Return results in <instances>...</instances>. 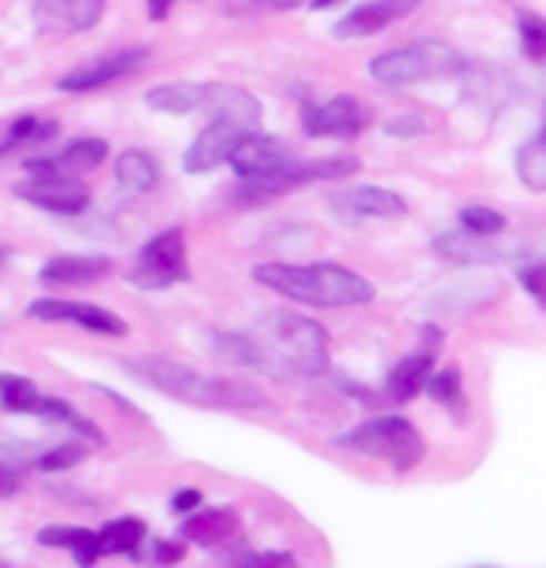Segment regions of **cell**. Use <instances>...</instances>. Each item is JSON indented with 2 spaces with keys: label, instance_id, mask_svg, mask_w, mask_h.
Wrapping results in <instances>:
<instances>
[{
  "label": "cell",
  "instance_id": "1",
  "mask_svg": "<svg viewBox=\"0 0 546 568\" xmlns=\"http://www.w3.org/2000/svg\"><path fill=\"white\" fill-rule=\"evenodd\" d=\"M220 349L275 379H316L327 372V331L291 308H267L242 335H220Z\"/></svg>",
  "mask_w": 546,
  "mask_h": 568
},
{
  "label": "cell",
  "instance_id": "2",
  "mask_svg": "<svg viewBox=\"0 0 546 568\" xmlns=\"http://www.w3.org/2000/svg\"><path fill=\"white\" fill-rule=\"evenodd\" d=\"M253 278L261 286H267V291L291 297V302L313 305V308H353V305H368L372 297H376V286H372L368 278L331 261L256 264Z\"/></svg>",
  "mask_w": 546,
  "mask_h": 568
},
{
  "label": "cell",
  "instance_id": "3",
  "mask_svg": "<svg viewBox=\"0 0 546 568\" xmlns=\"http://www.w3.org/2000/svg\"><path fill=\"white\" fill-rule=\"evenodd\" d=\"M127 372H134L138 379H145L149 387H156L160 394L198 405V409H267V394L253 383L242 379H216L198 368H186L179 361L168 357H142V361H127Z\"/></svg>",
  "mask_w": 546,
  "mask_h": 568
},
{
  "label": "cell",
  "instance_id": "4",
  "mask_svg": "<svg viewBox=\"0 0 546 568\" xmlns=\"http://www.w3.org/2000/svg\"><path fill=\"white\" fill-rule=\"evenodd\" d=\"M335 446L346 449V454L387 460V465H394V471H410L424 460V438L405 416H376V420L338 435Z\"/></svg>",
  "mask_w": 546,
  "mask_h": 568
},
{
  "label": "cell",
  "instance_id": "5",
  "mask_svg": "<svg viewBox=\"0 0 546 568\" xmlns=\"http://www.w3.org/2000/svg\"><path fill=\"white\" fill-rule=\"evenodd\" d=\"M462 68V52L446 41H410L402 49L380 52L376 60L368 63V74L380 85H413V82H432V79H446Z\"/></svg>",
  "mask_w": 546,
  "mask_h": 568
},
{
  "label": "cell",
  "instance_id": "6",
  "mask_svg": "<svg viewBox=\"0 0 546 568\" xmlns=\"http://www.w3.org/2000/svg\"><path fill=\"white\" fill-rule=\"evenodd\" d=\"M361 168L357 156H320V160H294L272 175H261V179H245L239 186V201L245 205H261V201H272V197H283L291 190H302V186H313V182H327V179H342V175H353Z\"/></svg>",
  "mask_w": 546,
  "mask_h": 568
},
{
  "label": "cell",
  "instance_id": "7",
  "mask_svg": "<svg viewBox=\"0 0 546 568\" xmlns=\"http://www.w3.org/2000/svg\"><path fill=\"white\" fill-rule=\"evenodd\" d=\"M179 278H186V242H182V231H164L138 253L131 283L142 286V291H164Z\"/></svg>",
  "mask_w": 546,
  "mask_h": 568
},
{
  "label": "cell",
  "instance_id": "8",
  "mask_svg": "<svg viewBox=\"0 0 546 568\" xmlns=\"http://www.w3.org/2000/svg\"><path fill=\"white\" fill-rule=\"evenodd\" d=\"M250 134H253L250 126H242L239 120H212L205 131L194 138V145L186 149L182 168H186L190 175H205V171H212V168L231 164V156L239 153V145Z\"/></svg>",
  "mask_w": 546,
  "mask_h": 568
},
{
  "label": "cell",
  "instance_id": "9",
  "mask_svg": "<svg viewBox=\"0 0 546 568\" xmlns=\"http://www.w3.org/2000/svg\"><path fill=\"white\" fill-rule=\"evenodd\" d=\"M149 49H120V52H101V57H90L85 63H79L74 71H68L60 79V90L63 93H90V90H101L109 82H120L127 74H134L138 68L145 63Z\"/></svg>",
  "mask_w": 546,
  "mask_h": 568
},
{
  "label": "cell",
  "instance_id": "10",
  "mask_svg": "<svg viewBox=\"0 0 546 568\" xmlns=\"http://www.w3.org/2000/svg\"><path fill=\"white\" fill-rule=\"evenodd\" d=\"M309 138H357L368 126V109L357 98H331L324 104H309L302 115Z\"/></svg>",
  "mask_w": 546,
  "mask_h": 568
},
{
  "label": "cell",
  "instance_id": "11",
  "mask_svg": "<svg viewBox=\"0 0 546 568\" xmlns=\"http://www.w3.org/2000/svg\"><path fill=\"white\" fill-rule=\"evenodd\" d=\"M331 212L346 223H368V220H394L405 216V197L387 186H350L331 197Z\"/></svg>",
  "mask_w": 546,
  "mask_h": 568
},
{
  "label": "cell",
  "instance_id": "12",
  "mask_svg": "<svg viewBox=\"0 0 546 568\" xmlns=\"http://www.w3.org/2000/svg\"><path fill=\"white\" fill-rule=\"evenodd\" d=\"M16 194L30 201V205L57 212V216H79V212H85V205H90V190H85L79 179H68V175L19 182Z\"/></svg>",
  "mask_w": 546,
  "mask_h": 568
},
{
  "label": "cell",
  "instance_id": "13",
  "mask_svg": "<svg viewBox=\"0 0 546 568\" xmlns=\"http://www.w3.org/2000/svg\"><path fill=\"white\" fill-rule=\"evenodd\" d=\"M30 316L46 320V324H74L85 331H98V335H127V324L109 308L98 305H79V302H57V297H41L30 305Z\"/></svg>",
  "mask_w": 546,
  "mask_h": 568
},
{
  "label": "cell",
  "instance_id": "14",
  "mask_svg": "<svg viewBox=\"0 0 546 568\" xmlns=\"http://www.w3.org/2000/svg\"><path fill=\"white\" fill-rule=\"evenodd\" d=\"M104 16L101 0H46L34 4V27L41 34L63 38V34H79V30L98 27V19Z\"/></svg>",
  "mask_w": 546,
  "mask_h": 568
},
{
  "label": "cell",
  "instance_id": "15",
  "mask_svg": "<svg viewBox=\"0 0 546 568\" xmlns=\"http://www.w3.org/2000/svg\"><path fill=\"white\" fill-rule=\"evenodd\" d=\"M286 164H294V149L291 142L275 134H250L245 142L239 145V153L231 156V168L239 171V179H261V175H272Z\"/></svg>",
  "mask_w": 546,
  "mask_h": 568
},
{
  "label": "cell",
  "instance_id": "16",
  "mask_svg": "<svg viewBox=\"0 0 546 568\" xmlns=\"http://www.w3.org/2000/svg\"><path fill=\"white\" fill-rule=\"evenodd\" d=\"M432 375H435V346H421L387 372V379H383V398L394 402V405L413 402L416 394L427 390Z\"/></svg>",
  "mask_w": 546,
  "mask_h": 568
},
{
  "label": "cell",
  "instance_id": "17",
  "mask_svg": "<svg viewBox=\"0 0 546 568\" xmlns=\"http://www.w3.org/2000/svg\"><path fill=\"white\" fill-rule=\"evenodd\" d=\"M413 12V4H391V0H368V4H357L350 8L346 16L338 19L331 34L350 41V38H372V34H383L387 27H394L398 19H405Z\"/></svg>",
  "mask_w": 546,
  "mask_h": 568
},
{
  "label": "cell",
  "instance_id": "18",
  "mask_svg": "<svg viewBox=\"0 0 546 568\" xmlns=\"http://www.w3.org/2000/svg\"><path fill=\"white\" fill-rule=\"evenodd\" d=\"M109 272L112 264L104 256H52L38 272V278L46 286H82V283H98Z\"/></svg>",
  "mask_w": 546,
  "mask_h": 568
},
{
  "label": "cell",
  "instance_id": "19",
  "mask_svg": "<svg viewBox=\"0 0 546 568\" xmlns=\"http://www.w3.org/2000/svg\"><path fill=\"white\" fill-rule=\"evenodd\" d=\"M182 539L198 546H223L239 535V517L231 509H201L182 520Z\"/></svg>",
  "mask_w": 546,
  "mask_h": 568
},
{
  "label": "cell",
  "instance_id": "20",
  "mask_svg": "<svg viewBox=\"0 0 546 568\" xmlns=\"http://www.w3.org/2000/svg\"><path fill=\"white\" fill-rule=\"evenodd\" d=\"M432 250L449 264H495L498 256H506L495 239H476V234H438Z\"/></svg>",
  "mask_w": 546,
  "mask_h": 568
},
{
  "label": "cell",
  "instance_id": "21",
  "mask_svg": "<svg viewBox=\"0 0 546 568\" xmlns=\"http://www.w3.org/2000/svg\"><path fill=\"white\" fill-rule=\"evenodd\" d=\"M145 104L156 112H171V115H186V112H198L209 104V85L201 82H168V85H156V90L145 93Z\"/></svg>",
  "mask_w": 546,
  "mask_h": 568
},
{
  "label": "cell",
  "instance_id": "22",
  "mask_svg": "<svg viewBox=\"0 0 546 568\" xmlns=\"http://www.w3.org/2000/svg\"><path fill=\"white\" fill-rule=\"evenodd\" d=\"M38 542L41 546H68V550L74 554V561H79V568H93V565H98V557H101L98 531L68 528V524H57V528H41Z\"/></svg>",
  "mask_w": 546,
  "mask_h": 568
},
{
  "label": "cell",
  "instance_id": "23",
  "mask_svg": "<svg viewBox=\"0 0 546 568\" xmlns=\"http://www.w3.org/2000/svg\"><path fill=\"white\" fill-rule=\"evenodd\" d=\"M115 179H120V186H127L131 194H149V190L160 182V164L142 149H127L115 160Z\"/></svg>",
  "mask_w": 546,
  "mask_h": 568
},
{
  "label": "cell",
  "instance_id": "24",
  "mask_svg": "<svg viewBox=\"0 0 546 568\" xmlns=\"http://www.w3.org/2000/svg\"><path fill=\"white\" fill-rule=\"evenodd\" d=\"M104 156H109V145H104L101 138H74L57 156V168H60V175H85V171L101 168Z\"/></svg>",
  "mask_w": 546,
  "mask_h": 568
},
{
  "label": "cell",
  "instance_id": "25",
  "mask_svg": "<svg viewBox=\"0 0 546 568\" xmlns=\"http://www.w3.org/2000/svg\"><path fill=\"white\" fill-rule=\"evenodd\" d=\"M513 168H517V175L528 190H546V131L543 126L517 149Z\"/></svg>",
  "mask_w": 546,
  "mask_h": 568
},
{
  "label": "cell",
  "instance_id": "26",
  "mask_svg": "<svg viewBox=\"0 0 546 568\" xmlns=\"http://www.w3.org/2000/svg\"><path fill=\"white\" fill-rule=\"evenodd\" d=\"M145 539V524L134 520V517H120L112 524H104L98 531V542H101V554H138V546Z\"/></svg>",
  "mask_w": 546,
  "mask_h": 568
},
{
  "label": "cell",
  "instance_id": "27",
  "mask_svg": "<svg viewBox=\"0 0 546 568\" xmlns=\"http://www.w3.org/2000/svg\"><path fill=\"white\" fill-rule=\"evenodd\" d=\"M38 402H41V394L30 379H16V375L0 379V405H4L8 413H34Z\"/></svg>",
  "mask_w": 546,
  "mask_h": 568
},
{
  "label": "cell",
  "instance_id": "28",
  "mask_svg": "<svg viewBox=\"0 0 546 568\" xmlns=\"http://www.w3.org/2000/svg\"><path fill=\"white\" fill-rule=\"evenodd\" d=\"M457 220H462L465 234H476V239H498L506 231V216L487 205H465Z\"/></svg>",
  "mask_w": 546,
  "mask_h": 568
},
{
  "label": "cell",
  "instance_id": "29",
  "mask_svg": "<svg viewBox=\"0 0 546 568\" xmlns=\"http://www.w3.org/2000/svg\"><path fill=\"white\" fill-rule=\"evenodd\" d=\"M517 34H520L524 57L535 60V63H543V60H546V23H543V19H535V16H528V12H520V16H517Z\"/></svg>",
  "mask_w": 546,
  "mask_h": 568
},
{
  "label": "cell",
  "instance_id": "30",
  "mask_svg": "<svg viewBox=\"0 0 546 568\" xmlns=\"http://www.w3.org/2000/svg\"><path fill=\"white\" fill-rule=\"evenodd\" d=\"M427 398H435L438 405H446V409L462 405V372H457V368L435 372L432 383H427Z\"/></svg>",
  "mask_w": 546,
  "mask_h": 568
},
{
  "label": "cell",
  "instance_id": "31",
  "mask_svg": "<svg viewBox=\"0 0 546 568\" xmlns=\"http://www.w3.org/2000/svg\"><path fill=\"white\" fill-rule=\"evenodd\" d=\"M85 457V449L82 443H60V446H52L49 454H41V471H63V468H71V465H79V460Z\"/></svg>",
  "mask_w": 546,
  "mask_h": 568
},
{
  "label": "cell",
  "instance_id": "32",
  "mask_svg": "<svg viewBox=\"0 0 546 568\" xmlns=\"http://www.w3.org/2000/svg\"><path fill=\"white\" fill-rule=\"evenodd\" d=\"M234 568H297V561L286 550H267V554H242Z\"/></svg>",
  "mask_w": 546,
  "mask_h": 568
},
{
  "label": "cell",
  "instance_id": "33",
  "mask_svg": "<svg viewBox=\"0 0 546 568\" xmlns=\"http://www.w3.org/2000/svg\"><path fill=\"white\" fill-rule=\"evenodd\" d=\"M520 286L532 294V302H535V305H543V308H546V261L524 267V272H520Z\"/></svg>",
  "mask_w": 546,
  "mask_h": 568
},
{
  "label": "cell",
  "instance_id": "34",
  "mask_svg": "<svg viewBox=\"0 0 546 568\" xmlns=\"http://www.w3.org/2000/svg\"><path fill=\"white\" fill-rule=\"evenodd\" d=\"M34 416H41V420H49V424H74V413L68 402H60V398H41L38 402V409H34Z\"/></svg>",
  "mask_w": 546,
  "mask_h": 568
},
{
  "label": "cell",
  "instance_id": "35",
  "mask_svg": "<svg viewBox=\"0 0 546 568\" xmlns=\"http://www.w3.org/2000/svg\"><path fill=\"white\" fill-rule=\"evenodd\" d=\"M182 554H186V546H182V542H171V539H164V542H156V546H153V561H156V565H179V561H182Z\"/></svg>",
  "mask_w": 546,
  "mask_h": 568
},
{
  "label": "cell",
  "instance_id": "36",
  "mask_svg": "<svg viewBox=\"0 0 546 568\" xmlns=\"http://www.w3.org/2000/svg\"><path fill=\"white\" fill-rule=\"evenodd\" d=\"M19 490V471L12 465H0V498H12Z\"/></svg>",
  "mask_w": 546,
  "mask_h": 568
},
{
  "label": "cell",
  "instance_id": "37",
  "mask_svg": "<svg viewBox=\"0 0 546 568\" xmlns=\"http://www.w3.org/2000/svg\"><path fill=\"white\" fill-rule=\"evenodd\" d=\"M198 506H201V490H179V495L171 498V509H179V513H190Z\"/></svg>",
  "mask_w": 546,
  "mask_h": 568
},
{
  "label": "cell",
  "instance_id": "38",
  "mask_svg": "<svg viewBox=\"0 0 546 568\" xmlns=\"http://www.w3.org/2000/svg\"><path fill=\"white\" fill-rule=\"evenodd\" d=\"M387 131L391 134H421L424 123H416V120H394V123H387Z\"/></svg>",
  "mask_w": 546,
  "mask_h": 568
},
{
  "label": "cell",
  "instance_id": "39",
  "mask_svg": "<svg viewBox=\"0 0 546 568\" xmlns=\"http://www.w3.org/2000/svg\"><path fill=\"white\" fill-rule=\"evenodd\" d=\"M168 12H171L168 4H149V16H153V19H164Z\"/></svg>",
  "mask_w": 546,
  "mask_h": 568
},
{
  "label": "cell",
  "instance_id": "40",
  "mask_svg": "<svg viewBox=\"0 0 546 568\" xmlns=\"http://www.w3.org/2000/svg\"><path fill=\"white\" fill-rule=\"evenodd\" d=\"M8 261V250H4V245H0V264H4Z\"/></svg>",
  "mask_w": 546,
  "mask_h": 568
},
{
  "label": "cell",
  "instance_id": "41",
  "mask_svg": "<svg viewBox=\"0 0 546 568\" xmlns=\"http://www.w3.org/2000/svg\"><path fill=\"white\" fill-rule=\"evenodd\" d=\"M543 131H546V120H543Z\"/></svg>",
  "mask_w": 546,
  "mask_h": 568
}]
</instances>
